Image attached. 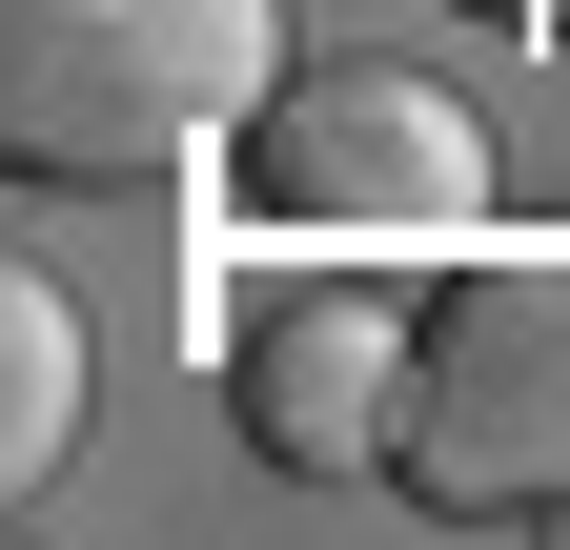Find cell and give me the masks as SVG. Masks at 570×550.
Segmentation results:
<instances>
[{"instance_id": "1", "label": "cell", "mask_w": 570, "mask_h": 550, "mask_svg": "<svg viewBox=\"0 0 570 550\" xmlns=\"http://www.w3.org/2000/svg\"><path fill=\"white\" fill-rule=\"evenodd\" d=\"M265 102H285V0H0V144L61 204L245 164Z\"/></svg>"}, {"instance_id": "2", "label": "cell", "mask_w": 570, "mask_h": 550, "mask_svg": "<svg viewBox=\"0 0 570 550\" xmlns=\"http://www.w3.org/2000/svg\"><path fill=\"white\" fill-rule=\"evenodd\" d=\"M387 490L449 510V530H550L570 510V225L550 245H469V286L428 306V347H407Z\"/></svg>"}, {"instance_id": "3", "label": "cell", "mask_w": 570, "mask_h": 550, "mask_svg": "<svg viewBox=\"0 0 570 550\" xmlns=\"http://www.w3.org/2000/svg\"><path fill=\"white\" fill-rule=\"evenodd\" d=\"M245 184H265V225H306V245H489V122L449 82H387V61L285 82L245 122Z\"/></svg>"}, {"instance_id": "4", "label": "cell", "mask_w": 570, "mask_h": 550, "mask_svg": "<svg viewBox=\"0 0 570 550\" xmlns=\"http://www.w3.org/2000/svg\"><path fill=\"white\" fill-rule=\"evenodd\" d=\"M407 347H428V306H387V286H265L225 326V407H245L265 469H306V490H387Z\"/></svg>"}, {"instance_id": "5", "label": "cell", "mask_w": 570, "mask_h": 550, "mask_svg": "<svg viewBox=\"0 0 570 550\" xmlns=\"http://www.w3.org/2000/svg\"><path fill=\"white\" fill-rule=\"evenodd\" d=\"M61 449H82V306L41 286V265H0V490H61Z\"/></svg>"}, {"instance_id": "6", "label": "cell", "mask_w": 570, "mask_h": 550, "mask_svg": "<svg viewBox=\"0 0 570 550\" xmlns=\"http://www.w3.org/2000/svg\"><path fill=\"white\" fill-rule=\"evenodd\" d=\"M489 21H570V0H489Z\"/></svg>"}]
</instances>
